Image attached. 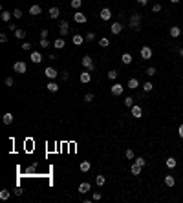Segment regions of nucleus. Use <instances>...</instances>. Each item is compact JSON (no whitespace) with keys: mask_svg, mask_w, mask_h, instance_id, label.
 <instances>
[{"mask_svg":"<svg viewBox=\"0 0 183 203\" xmlns=\"http://www.w3.org/2000/svg\"><path fill=\"white\" fill-rule=\"evenodd\" d=\"M141 18H143L141 13H132L130 20H128V28L134 29V31H139V29H141Z\"/></svg>","mask_w":183,"mask_h":203,"instance_id":"f257e3e1","label":"nucleus"},{"mask_svg":"<svg viewBox=\"0 0 183 203\" xmlns=\"http://www.w3.org/2000/svg\"><path fill=\"white\" fill-rule=\"evenodd\" d=\"M81 62H82L84 70H88V71H93V70H95V64H93V60H92V57H90V55H84Z\"/></svg>","mask_w":183,"mask_h":203,"instance_id":"f03ea898","label":"nucleus"},{"mask_svg":"<svg viewBox=\"0 0 183 203\" xmlns=\"http://www.w3.org/2000/svg\"><path fill=\"white\" fill-rule=\"evenodd\" d=\"M139 55H141L143 60H148V59H152V48H148V46H143L141 51H139Z\"/></svg>","mask_w":183,"mask_h":203,"instance_id":"7ed1b4c3","label":"nucleus"},{"mask_svg":"<svg viewBox=\"0 0 183 203\" xmlns=\"http://www.w3.org/2000/svg\"><path fill=\"white\" fill-rule=\"evenodd\" d=\"M44 75L50 79V81H55L57 79V75H59V71L55 70V68H51V66H48L46 70H44Z\"/></svg>","mask_w":183,"mask_h":203,"instance_id":"20e7f679","label":"nucleus"},{"mask_svg":"<svg viewBox=\"0 0 183 203\" xmlns=\"http://www.w3.org/2000/svg\"><path fill=\"white\" fill-rule=\"evenodd\" d=\"M110 92H112V95H121V93L125 92V86H123V84H119V82H114L112 88H110Z\"/></svg>","mask_w":183,"mask_h":203,"instance_id":"39448f33","label":"nucleus"},{"mask_svg":"<svg viewBox=\"0 0 183 203\" xmlns=\"http://www.w3.org/2000/svg\"><path fill=\"white\" fill-rule=\"evenodd\" d=\"M73 20L77 24H86V20H88V17H86L84 13H81V11H75V15H73Z\"/></svg>","mask_w":183,"mask_h":203,"instance_id":"423d86ee","label":"nucleus"},{"mask_svg":"<svg viewBox=\"0 0 183 203\" xmlns=\"http://www.w3.org/2000/svg\"><path fill=\"white\" fill-rule=\"evenodd\" d=\"M13 70H15L17 73H26V71H28V66H26V62H22V60H18V62H15V66H13Z\"/></svg>","mask_w":183,"mask_h":203,"instance_id":"0eeeda50","label":"nucleus"},{"mask_svg":"<svg viewBox=\"0 0 183 203\" xmlns=\"http://www.w3.org/2000/svg\"><path fill=\"white\" fill-rule=\"evenodd\" d=\"M130 114H132V117H136V119H139V117L143 115V108L139 104H134L132 108H130Z\"/></svg>","mask_w":183,"mask_h":203,"instance_id":"6e6552de","label":"nucleus"},{"mask_svg":"<svg viewBox=\"0 0 183 203\" xmlns=\"http://www.w3.org/2000/svg\"><path fill=\"white\" fill-rule=\"evenodd\" d=\"M68 31H70L68 22H66V20H61V24H59V33H61L62 37H66V35H68Z\"/></svg>","mask_w":183,"mask_h":203,"instance_id":"1a4fd4ad","label":"nucleus"},{"mask_svg":"<svg viewBox=\"0 0 183 203\" xmlns=\"http://www.w3.org/2000/svg\"><path fill=\"white\" fill-rule=\"evenodd\" d=\"M79 81H81L82 84H88V82L92 81V73H90L88 70H84V71L81 73V75H79Z\"/></svg>","mask_w":183,"mask_h":203,"instance_id":"9d476101","label":"nucleus"},{"mask_svg":"<svg viewBox=\"0 0 183 203\" xmlns=\"http://www.w3.org/2000/svg\"><path fill=\"white\" fill-rule=\"evenodd\" d=\"M99 17H101V20H110V18H112V11H110L108 7H103L101 13H99Z\"/></svg>","mask_w":183,"mask_h":203,"instance_id":"9b49d317","label":"nucleus"},{"mask_svg":"<svg viewBox=\"0 0 183 203\" xmlns=\"http://www.w3.org/2000/svg\"><path fill=\"white\" fill-rule=\"evenodd\" d=\"M110 31H112L114 35H119L121 31H123V24H121V22H114V24L110 26Z\"/></svg>","mask_w":183,"mask_h":203,"instance_id":"f8f14e48","label":"nucleus"},{"mask_svg":"<svg viewBox=\"0 0 183 203\" xmlns=\"http://www.w3.org/2000/svg\"><path fill=\"white\" fill-rule=\"evenodd\" d=\"M29 59H31V62H35V64H39V62L44 60V59H42V55H40V51H31Z\"/></svg>","mask_w":183,"mask_h":203,"instance_id":"ddd939ff","label":"nucleus"},{"mask_svg":"<svg viewBox=\"0 0 183 203\" xmlns=\"http://www.w3.org/2000/svg\"><path fill=\"white\" fill-rule=\"evenodd\" d=\"M48 15H50V18H53V20H55V18H59V17H61V9H59V7H55V6H53V7H50V11H48Z\"/></svg>","mask_w":183,"mask_h":203,"instance_id":"4468645a","label":"nucleus"},{"mask_svg":"<svg viewBox=\"0 0 183 203\" xmlns=\"http://www.w3.org/2000/svg\"><path fill=\"white\" fill-rule=\"evenodd\" d=\"M141 168H143V167H141V165H137V163H136V161H134V163H132V165H130V172H132V174H134V176H139V174H141Z\"/></svg>","mask_w":183,"mask_h":203,"instance_id":"2eb2a0df","label":"nucleus"},{"mask_svg":"<svg viewBox=\"0 0 183 203\" xmlns=\"http://www.w3.org/2000/svg\"><path fill=\"white\" fill-rule=\"evenodd\" d=\"M90 188H92V185L88 183V181H84V183L79 185V192H81V194H86V192H90Z\"/></svg>","mask_w":183,"mask_h":203,"instance_id":"dca6fc26","label":"nucleus"},{"mask_svg":"<svg viewBox=\"0 0 183 203\" xmlns=\"http://www.w3.org/2000/svg\"><path fill=\"white\" fill-rule=\"evenodd\" d=\"M168 33H170V37H172V39H178V37L181 35V29H179L178 26H172V28H170V31H168Z\"/></svg>","mask_w":183,"mask_h":203,"instance_id":"f3484780","label":"nucleus"},{"mask_svg":"<svg viewBox=\"0 0 183 203\" xmlns=\"http://www.w3.org/2000/svg\"><path fill=\"white\" fill-rule=\"evenodd\" d=\"M128 88H130V90H137L139 88V81L136 77H132L130 81H128Z\"/></svg>","mask_w":183,"mask_h":203,"instance_id":"a211bd4d","label":"nucleus"},{"mask_svg":"<svg viewBox=\"0 0 183 203\" xmlns=\"http://www.w3.org/2000/svg\"><path fill=\"white\" fill-rule=\"evenodd\" d=\"M13 119H15V117H13V114H4V117H2V121H4V124H11L13 123Z\"/></svg>","mask_w":183,"mask_h":203,"instance_id":"6ab92c4d","label":"nucleus"},{"mask_svg":"<svg viewBox=\"0 0 183 203\" xmlns=\"http://www.w3.org/2000/svg\"><path fill=\"white\" fill-rule=\"evenodd\" d=\"M165 185H167V187H174V185H176L174 176H170V174H168V176H165Z\"/></svg>","mask_w":183,"mask_h":203,"instance_id":"aec40b11","label":"nucleus"},{"mask_svg":"<svg viewBox=\"0 0 183 203\" xmlns=\"http://www.w3.org/2000/svg\"><path fill=\"white\" fill-rule=\"evenodd\" d=\"M53 46H55L57 49H62L64 46H66V42H64V39L61 37V39H55V42H53Z\"/></svg>","mask_w":183,"mask_h":203,"instance_id":"412c9836","label":"nucleus"},{"mask_svg":"<svg viewBox=\"0 0 183 203\" xmlns=\"http://www.w3.org/2000/svg\"><path fill=\"white\" fill-rule=\"evenodd\" d=\"M134 59H132V55H130V53H123V55H121V62L123 64H130Z\"/></svg>","mask_w":183,"mask_h":203,"instance_id":"4be33fe9","label":"nucleus"},{"mask_svg":"<svg viewBox=\"0 0 183 203\" xmlns=\"http://www.w3.org/2000/svg\"><path fill=\"white\" fill-rule=\"evenodd\" d=\"M79 168H81V172H88V170L92 168V163H90V161H82V163L79 165Z\"/></svg>","mask_w":183,"mask_h":203,"instance_id":"5701e85b","label":"nucleus"},{"mask_svg":"<svg viewBox=\"0 0 183 203\" xmlns=\"http://www.w3.org/2000/svg\"><path fill=\"white\" fill-rule=\"evenodd\" d=\"M42 13V7L40 6H31L29 7V15H40Z\"/></svg>","mask_w":183,"mask_h":203,"instance_id":"b1692460","label":"nucleus"},{"mask_svg":"<svg viewBox=\"0 0 183 203\" xmlns=\"http://www.w3.org/2000/svg\"><path fill=\"white\" fill-rule=\"evenodd\" d=\"M46 88H48L50 92H53V93H55V92H59V86H57V82H55V81H50Z\"/></svg>","mask_w":183,"mask_h":203,"instance_id":"393cba45","label":"nucleus"},{"mask_svg":"<svg viewBox=\"0 0 183 203\" xmlns=\"http://www.w3.org/2000/svg\"><path fill=\"white\" fill-rule=\"evenodd\" d=\"M165 165L168 167V168H176V165H178V161L174 157H167V161H165Z\"/></svg>","mask_w":183,"mask_h":203,"instance_id":"a878e982","label":"nucleus"},{"mask_svg":"<svg viewBox=\"0 0 183 203\" xmlns=\"http://www.w3.org/2000/svg\"><path fill=\"white\" fill-rule=\"evenodd\" d=\"M125 157L128 159V161H132V159H136V154H134V150H132V148H126V152H125Z\"/></svg>","mask_w":183,"mask_h":203,"instance_id":"bb28decb","label":"nucleus"},{"mask_svg":"<svg viewBox=\"0 0 183 203\" xmlns=\"http://www.w3.org/2000/svg\"><path fill=\"white\" fill-rule=\"evenodd\" d=\"M71 42H73V44H75V46H81V44H82V42H84V39H82L81 35H73V39H71Z\"/></svg>","mask_w":183,"mask_h":203,"instance_id":"cd10ccee","label":"nucleus"},{"mask_svg":"<svg viewBox=\"0 0 183 203\" xmlns=\"http://www.w3.org/2000/svg\"><path fill=\"white\" fill-rule=\"evenodd\" d=\"M95 183H97V187H103V185L106 183V178L101 176V174H99V176H95Z\"/></svg>","mask_w":183,"mask_h":203,"instance_id":"c85d7f7f","label":"nucleus"},{"mask_svg":"<svg viewBox=\"0 0 183 203\" xmlns=\"http://www.w3.org/2000/svg\"><path fill=\"white\" fill-rule=\"evenodd\" d=\"M11 13H9V11H2V15H0V18H2L4 20V22H9V20H11Z\"/></svg>","mask_w":183,"mask_h":203,"instance_id":"c756f323","label":"nucleus"},{"mask_svg":"<svg viewBox=\"0 0 183 203\" xmlns=\"http://www.w3.org/2000/svg\"><path fill=\"white\" fill-rule=\"evenodd\" d=\"M106 75H108V79H110V81H115V79H117V75H119V71H115V70H110L108 73H106Z\"/></svg>","mask_w":183,"mask_h":203,"instance_id":"7c9ffc66","label":"nucleus"},{"mask_svg":"<svg viewBox=\"0 0 183 203\" xmlns=\"http://www.w3.org/2000/svg\"><path fill=\"white\" fill-rule=\"evenodd\" d=\"M15 37L17 39H26V29H17L15 31Z\"/></svg>","mask_w":183,"mask_h":203,"instance_id":"2f4dec72","label":"nucleus"},{"mask_svg":"<svg viewBox=\"0 0 183 203\" xmlns=\"http://www.w3.org/2000/svg\"><path fill=\"white\" fill-rule=\"evenodd\" d=\"M99 46H101V48H108V46H110V40L106 39V37H103V39L99 40Z\"/></svg>","mask_w":183,"mask_h":203,"instance_id":"473e14b6","label":"nucleus"},{"mask_svg":"<svg viewBox=\"0 0 183 203\" xmlns=\"http://www.w3.org/2000/svg\"><path fill=\"white\" fill-rule=\"evenodd\" d=\"M152 88H154V84H152V82H145V84H143V92H145V93L152 92Z\"/></svg>","mask_w":183,"mask_h":203,"instance_id":"72a5a7b5","label":"nucleus"},{"mask_svg":"<svg viewBox=\"0 0 183 203\" xmlns=\"http://www.w3.org/2000/svg\"><path fill=\"white\" fill-rule=\"evenodd\" d=\"M123 103H125V106H126V108H132V106H134V97H126Z\"/></svg>","mask_w":183,"mask_h":203,"instance_id":"f704fd0d","label":"nucleus"},{"mask_svg":"<svg viewBox=\"0 0 183 203\" xmlns=\"http://www.w3.org/2000/svg\"><path fill=\"white\" fill-rule=\"evenodd\" d=\"M156 73H157V70H156L154 66H150V68H147V75H148V77H154Z\"/></svg>","mask_w":183,"mask_h":203,"instance_id":"c9c22d12","label":"nucleus"},{"mask_svg":"<svg viewBox=\"0 0 183 203\" xmlns=\"http://www.w3.org/2000/svg\"><path fill=\"white\" fill-rule=\"evenodd\" d=\"M9 194H11V192H9L7 188H4L2 192H0V199H7V198H9Z\"/></svg>","mask_w":183,"mask_h":203,"instance_id":"e433bc0d","label":"nucleus"},{"mask_svg":"<svg viewBox=\"0 0 183 203\" xmlns=\"http://www.w3.org/2000/svg\"><path fill=\"white\" fill-rule=\"evenodd\" d=\"M35 168H37V163H31V165L26 168V174H33V172H35Z\"/></svg>","mask_w":183,"mask_h":203,"instance_id":"4c0bfd02","label":"nucleus"},{"mask_svg":"<svg viewBox=\"0 0 183 203\" xmlns=\"http://www.w3.org/2000/svg\"><path fill=\"white\" fill-rule=\"evenodd\" d=\"M82 6V0H71V7L73 9H79Z\"/></svg>","mask_w":183,"mask_h":203,"instance_id":"58836bf2","label":"nucleus"},{"mask_svg":"<svg viewBox=\"0 0 183 203\" xmlns=\"http://www.w3.org/2000/svg\"><path fill=\"white\" fill-rule=\"evenodd\" d=\"M22 15H24L22 9H13V17H15V18H22Z\"/></svg>","mask_w":183,"mask_h":203,"instance_id":"ea45409f","label":"nucleus"},{"mask_svg":"<svg viewBox=\"0 0 183 203\" xmlns=\"http://www.w3.org/2000/svg\"><path fill=\"white\" fill-rule=\"evenodd\" d=\"M51 44H50V40L48 39H40V48H50Z\"/></svg>","mask_w":183,"mask_h":203,"instance_id":"a19ab883","label":"nucleus"},{"mask_svg":"<svg viewBox=\"0 0 183 203\" xmlns=\"http://www.w3.org/2000/svg\"><path fill=\"white\" fill-rule=\"evenodd\" d=\"M161 9H163V6H161V4H154V6H152V11H154V13H159Z\"/></svg>","mask_w":183,"mask_h":203,"instance_id":"79ce46f5","label":"nucleus"},{"mask_svg":"<svg viewBox=\"0 0 183 203\" xmlns=\"http://www.w3.org/2000/svg\"><path fill=\"white\" fill-rule=\"evenodd\" d=\"M68 77H70V71H66V70L61 71V79H62V81H68Z\"/></svg>","mask_w":183,"mask_h":203,"instance_id":"37998d69","label":"nucleus"},{"mask_svg":"<svg viewBox=\"0 0 183 203\" xmlns=\"http://www.w3.org/2000/svg\"><path fill=\"white\" fill-rule=\"evenodd\" d=\"M20 48H22L24 51H31V44H29V42H22V46H20Z\"/></svg>","mask_w":183,"mask_h":203,"instance_id":"c03bdc74","label":"nucleus"},{"mask_svg":"<svg viewBox=\"0 0 183 203\" xmlns=\"http://www.w3.org/2000/svg\"><path fill=\"white\" fill-rule=\"evenodd\" d=\"M134 161H136L137 165H141V167H145V165H147V161H145V159H143V157H136V159H134Z\"/></svg>","mask_w":183,"mask_h":203,"instance_id":"a18cd8bd","label":"nucleus"},{"mask_svg":"<svg viewBox=\"0 0 183 203\" xmlns=\"http://www.w3.org/2000/svg\"><path fill=\"white\" fill-rule=\"evenodd\" d=\"M101 198H103V196H101V192H93V194H92V199H93V201H99Z\"/></svg>","mask_w":183,"mask_h":203,"instance_id":"49530a36","label":"nucleus"},{"mask_svg":"<svg viewBox=\"0 0 183 203\" xmlns=\"http://www.w3.org/2000/svg\"><path fill=\"white\" fill-rule=\"evenodd\" d=\"M84 101H86V103H92V101H93V93H86V95H84Z\"/></svg>","mask_w":183,"mask_h":203,"instance_id":"de8ad7c7","label":"nucleus"},{"mask_svg":"<svg viewBox=\"0 0 183 203\" xmlns=\"http://www.w3.org/2000/svg\"><path fill=\"white\" fill-rule=\"evenodd\" d=\"M93 39H95V33H93V31H90V33L86 35V40H88V42H92Z\"/></svg>","mask_w":183,"mask_h":203,"instance_id":"09e8293b","label":"nucleus"},{"mask_svg":"<svg viewBox=\"0 0 183 203\" xmlns=\"http://www.w3.org/2000/svg\"><path fill=\"white\" fill-rule=\"evenodd\" d=\"M40 39H48V29H40Z\"/></svg>","mask_w":183,"mask_h":203,"instance_id":"8fccbe9b","label":"nucleus"},{"mask_svg":"<svg viewBox=\"0 0 183 203\" xmlns=\"http://www.w3.org/2000/svg\"><path fill=\"white\" fill-rule=\"evenodd\" d=\"M6 84H7V86H13V84H15L13 77H7V79H6Z\"/></svg>","mask_w":183,"mask_h":203,"instance_id":"3c124183","label":"nucleus"},{"mask_svg":"<svg viewBox=\"0 0 183 203\" xmlns=\"http://www.w3.org/2000/svg\"><path fill=\"white\" fill-rule=\"evenodd\" d=\"M7 29H11V31H17L18 28H17V24H11V22H9V26H7Z\"/></svg>","mask_w":183,"mask_h":203,"instance_id":"603ef678","label":"nucleus"},{"mask_svg":"<svg viewBox=\"0 0 183 203\" xmlns=\"http://www.w3.org/2000/svg\"><path fill=\"white\" fill-rule=\"evenodd\" d=\"M0 42H7V35H6V33L0 35Z\"/></svg>","mask_w":183,"mask_h":203,"instance_id":"864d4df0","label":"nucleus"},{"mask_svg":"<svg viewBox=\"0 0 183 203\" xmlns=\"http://www.w3.org/2000/svg\"><path fill=\"white\" fill-rule=\"evenodd\" d=\"M178 134H179V137L183 139V124H179V128H178Z\"/></svg>","mask_w":183,"mask_h":203,"instance_id":"5fc2aeb1","label":"nucleus"},{"mask_svg":"<svg viewBox=\"0 0 183 203\" xmlns=\"http://www.w3.org/2000/svg\"><path fill=\"white\" fill-rule=\"evenodd\" d=\"M15 194H17V196H20V194H22V188L17 187V188H15Z\"/></svg>","mask_w":183,"mask_h":203,"instance_id":"6e6d98bb","label":"nucleus"},{"mask_svg":"<svg viewBox=\"0 0 183 203\" xmlns=\"http://www.w3.org/2000/svg\"><path fill=\"white\" fill-rule=\"evenodd\" d=\"M136 2H137V4H141V6H147L148 0H136Z\"/></svg>","mask_w":183,"mask_h":203,"instance_id":"4d7b16f0","label":"nucleus"},{"mask_svg":"<svg viewBox=\"0 0 183 203\" xmlns=\"http://www.w3.org/2000/svg\"><path fill=\"white\" fill-rule=\"evenodd\" d=\"M178 53H179V57H183V48H179V49H178Z\"/></svg>","mask_w":183,"mask_h":203,"instance_id":"13d9d810","label":"nucleus"},{"mask_svg":"<svg viewBox=\"0 0 183 203\" xmlns=\"http://www.w3.org/2000/svg\"><path fill=\"white\" fill-rule=\"evenodd\" d=\"M170 2H172V4H178V2H179V0H170Z\"/></svg>","mask_w":183,"mask_h":203,"instance_id":"bf43d9fd","label":"nucleus"}]
</instances>
